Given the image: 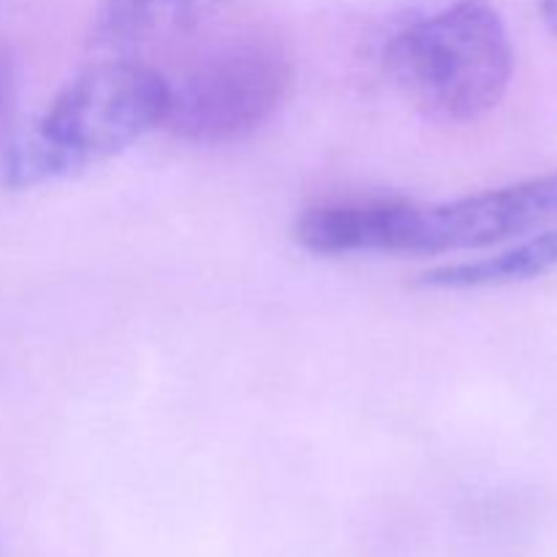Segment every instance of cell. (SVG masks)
<instances>
[{
    "instance_id": "1",
    "label": "cell",
    "mask_w": 557,
    "mask_h": 557,
    "mask_svg": "<svg viewBox=\"0 0 557 557\" xmlns=\"http://www.w3.org/2000/svg\"><path fill=\"white\" fill-rule=\"evenodd\" d=\"M169 79L136 60H103L76 74L3 152V185L27 190L74 177L161 128Z\"/></svg>"
},
{
    "instance_id": "2",
    "label": "cell",
    "mask_w": 557,
    "mask_h": 557,
    "mask_svg": "<svg viewBox=\"0 0 557 557\" xmlns=\"http://www.w3.org/2000/svg\"><path fill=\"white\" fill-rule=\"evenodd\" d=\"M384 69L428 120L468 125L500 107L515 76V47L490 0H455L386 41Z\"/></svg>"
},
{
    "instance_id": "3",
    "label": "cell",
    "mask_w": 557,
    "mask_h": 557,
    "mask_svg": "<svg viewBox=\"0 0 557 557\" xmlns=\"http://www.w3.org/2000/svg\"><path fill=\"white\" fill-rule=\"evenodd\" d=\"M292 87V60L267 38H234L169 82L163 128L180 141L221 147L259 134Z\"/></svg>"
},
{
    "instance_id": "4",
    "label": "cell",
    "mask_w": 557,
    "mask_h": 557,
    "mask_svg": "<svg viewBox=\"0 0 557 557\" xmlns=\"http://www.w3.org/2000/svg\"><path fill=\"white\" fill-rule=\"evenodd\" d=\"M557 221V172L419 210L411 256L462 253L515 243Z\"/></svg>"
},
{
    "instance_id": "5",
    "label": "cell",
    "mask_w": 557,
    "mask_h": 557,
    "mask_svg": "<svg viewBox=\"0 0 557 557\" xmlns=\"http://www.w3.org/2000/svg\"><path fill=\"white\" fill-rule=\"evenodd\" d=\"M422 207L403 199H348L315 205L294 223V243L313 256H411Z\"/></svg>"
},
{
    "instance_id": "6",
    "label": "cell",
    "mask_w": 557,
    "mask_h": 557,
    "mask_svg": "<svg viewBox=\"0 0 557 557\" xmlns=\"http://www.w3.org/2000/svg\"><path fill=\"white\" fill-rule=\"evenodd\" d=\"M218 0H98L90 41L107 52H136L194 30Z\"/></svg>"
},
{
    "instance_id": "7",
    "label": "cell",
    "mask_w": 557,
    "mask_h": 557,
    "mask_svg": "<svg viewBox=\"0 0 557 557\" xmlns=\"http://www.w3.org/2000/svg\"><path fill=\"white\" fill-rule=\"evenodd\" d=\"M557 270V226L539 228L525 237L506 243L504 250L482 259L441 264L419 275V286L438 292H471L536 281Z\"/></svg>"
},
{
    "instance_id": "8",
    "label": "cell",
    "mask_w": 557,
    "mask_h": 557,
    "mask_svg": "<svg viewBox=\"0 0 557 557\" xmlns=\"http://www.w3.org/2000/svg\"><path fill=\"white\" fill-rule=\"evenodd\" d=\"M14 96H16L14 58H11L9 49L0 44V136H3L5 123H9L11 107H14Z\"/></svg>"
},
{
    "instance_id": "9",
    "label": "cell",
    "mask_w": 557,
    "mask_h": 557,
    "mask_svg": "<svg viewBox=\"0 0 557 557\" xmlns=\"http://www.w3.org/2000/svg\"><path fill=\"white\" fill-rule=\"evenodd\" d=\"M539 14H542L544 25L557 36V0H536Z\"/></svg>"
}]
</instances>
